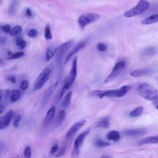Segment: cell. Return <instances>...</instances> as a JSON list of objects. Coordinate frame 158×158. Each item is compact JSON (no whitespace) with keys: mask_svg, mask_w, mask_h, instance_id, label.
Listing matches in <instances>:
<instances>
[{"mask_svg":"<svg viewBox=\"0 0 158 158\" xmlns=\"http://www.w3.org/2000/svg\"><path fill=\"white\" fill-rule=\"evenodd\" d=\"M131 87L128 85H124L119 89L115 90H96L91 93V95L92 96L97 97L99 98H103L104 97L111 98V97H117L120 98L123 97L131 90Z\"/></svg>","mask_w":158,"mask_h":158,"instance_id":"cell-1","label":"cell"},{"mask_svg":"<svg viewBox=\"0 0 158 158\" xmlns=\"http://www.w3.org/2000/svg\"><path fill=\"white\" fill-rule=\"evenodd\" d=\"M138 91L139 95L148 101L154 100L158 95L157 89L147 83H143L139 85Z\"/></svg>","mask_w":158,"mask_h":158,"instance_id":"cell-2","label":"cell"},{"mask_svg":"<svg viewBox=\"0 0 158 158\" xmlns=\"http://www.w3.org/2000/svg\"><path fill=\"white\" fill-rule=\"evenodd\" d=\"M149 7L150 3L147 0H140L135 7L124 13V16L127 18L136 16L146 11Z\"/></svg>","mask_w":158,"mask_h":158,"instance_id":"cell-3","label":"cell"},{"mask_svg":"<svg viewBox=\"0 0 158 158\" xmlns=\"http://www.w3.org/2000/svg\"><path fill=\"white\" fill-rule=\"evenodd\" d=\"M52 70L53 67L51 66H49L43 69V70L39 74V76L37 77L34 83V90H40L44 86L46 82L50 79Z\"/></svg>","mask_w":158,"mask_h":158,"instance_id":"cell-4","label":"cell"},{"mask_svg":"<svg viewBox=\"0 0 158 158\" xmlns=\"http://www.w3.org/2000/svg\"><path fill=\"white\" fill-rule=\"evenodd\" d=\"M100 18V15L97 13H87L81 15L78 19V24L82 29L90 24L97 21Z\"/></svg>","mask_w":158,"mask_h":158,"instance_id":"cell-5","label":"cell"},{"mask_svg":"<svg viewBox=\"0 0 158 158\" xmlns=\"http://www.w3.org/2000/svg\"><path fill=\"white\" fill-rule=\"evenodd\" d=\"M125 65L126 64L125 61H119L117 62L114 66L112 71L111 72V73L109 74V76L105 79V82L108 83L116 78L119 75L120 72L125 68Z\"/></svg>","mask_w":158,"mask_h":158,"instance_id":"cell-6","label":"cell"},{"mask_svg":"<svg viewBox=\"0 0 158 158\" xmlns=\"http://www.w3.org/2000/svg\"><path fill=\"white\" fill-rule=\"evenodd\" d=\"M90 129L88 128L84 132H83L81 134H80L77 138L76 139L75 142H74L73 145V153L77 154L79 153L80 148L83 145L84 141L85 140L86 137L88 136V135L90 134Z\"/></svg>","mask_w":158,"mask_h":158,"instance_id":"cell-7","label":"cell"},{"mask_svg":"<svg viewBox=\"0 0 158 158\" xmlns=\"http://www.w3.org/2000/svg\"><path fill=\"white\" fill-rule=\"evenodd\" d=\"M74 44V40H70L67 42H65L60 45L57 49V59L58 61H61L63 58L64 54L72 47Z\"/></svg>","mask_w":158,"mask_h":158,"instance_id":"cell-8","label":"cell"},{"mask_svg":"<svg viewBox=\"0 0 158 158\" xmlns=\"http://www.w3.org/2000/svg\"><path fill=\"white\" fill-rule=\"evenodd\" d=\"M58 85V82L56 81L54 83H52V84L45 91L43 98H42V106L44 107L46 104L48 103V102L49 101L50 99L51 98L52 95L53 94V93L56 88H57Z\"/></svg>","mask_w":158,"mask_h":158,"instance_id":"cell-9","label":"cell"},{"mask_svg":"<svg viewBox=\"0 0 158 158\" xmlns=\"http://www.w3.org/2000/svg\"><path fill=\"white\" fill-rule=\"evenodd\" d=\"M85 123L86 120H82L72 125L67 132L66 136H65V138H66V140H69L70 138H71L74 135L77 134L80 131V128L85 124Z\"/></svg>","mask_w":158,"mask_h":158,"instance_id":"cell-10","label":"cell"},{"mask_svg":"<svg viewBox=\"0 0 158 158\" xmlns=\"http://www.w3.org/2000/svg\"><path fill=\"white\" fill-rule=\"evenodd\" d=\"M87 40H82L74 46V47L70 50V51L67 54L66 57L64 60V64H66L67 62H68L73 56L77 54L80 50H82L83 48H84L85 45H87Z\"/></svg>","mask_w":158,"mask_h":158,"instance_id":"cell-11","label":"cell"},{"mask_svg":"<svg viewBox=\"0 0 158 158\" xmlns=\"http://www.w3.org/2000/svg\"><path fill=\"white\" fill-rule=\"evenodd\" d=\"M77 75V57H75L72 61V68L68 80V82L69 83L70 87L73 85V82H75Z\"/></svg>","mask_w":158,"mask_h":158,"instance_id":"cell-12","label":"cell"},{"mask_svg":"<svg viewBox=\"0 0 158 158\" xmlns=\"http://www.w3.org/2000/svg\"><path fill=\"white\" fill-rule=\"evenodd\" d=\"M13 116H14L13 111L10 110L3 117L0 118V130L6 128L9 125Z\"/></svg>","mask_w":158,"mask_h":158,"instance_id":"cell-13","label":"cell"},{"mask_svg":"<svg viewBox=\"0 0 158 158\" xmlns=\"http://www.w3.org/2000/svg\"><path fill=\"white\" fill-rule=\"evenodd\" d=\"M154 70L152 68H143L141 69H136L131 73V76L133 77H140L145 76H149L153 73Z\"/></svg>","mask_w":158,"mask_h":158,"instance_id":"cell-14","label":"cell"},{"mask_svg":"<svg viewBox=\"0 0 158 158\" xmlns=\"http://www.w3.org/2000/svg\"><path fill=\"white\" fill-rule=\"evenodd\" d=\"M146 130L145 128H134L128 129L124 131V135L127 136H135L143 135L146 133Z\"/></svg>","mask_w":158,"mask_h":158,"instance_id":"cell-15","label":"cell"},{"mask_svg":"<svg viewBox=\"0 0 158 158\" xmlns=\"http://www.w3.org/2000/svg\"><path fill=\"white\" fill-rule=\"evenodd\" d=\"M56 114V108L54 106H51L46 113V117L43 120V125L44 127H47L54 118Z\"/></svg>","mask_w":158,"mask_h":158,"instance_id":"cell-16","label":"cell"},{"mask_svg":"<svg viewBox=\"0 0 158 158\" xmlns=\"http://www.w3.org/2000/svg\"><path fill=\"white\" fill-rule=\"evenodd\" d=\"M58 48L54 45L50 46L46 50V53H45V60L46 61H50L53 57L54 56V54L57 52Z\"/></svg>","mask_w":158,"mask_h":158,"instance_id":"cell-17","label":"cell"},{"mask_svg":"<svg viewBox=\"0 0 158 158\" xmlns=\"http://www.w3.org/2000/svg\"><path fill=\"white\" fill-rule=\"evenodd\" d=\"M66 111L64 109H61L59 111L58 116L56 117V121H55V127L56 128H58L59 127H60L62 123L64 122L65 118H66Z\"/></svg>","mask_w":158,"mask_h":158,"instance_id":"cell-18","label":"cell"},{"mask_svg":"<svg viewBox=\"0 0 158 158\" xmlns=\"http://www.w3.org/2000/svg\"><path fill=\"white\" fill-rule=\"evenodd\" d=\"M158 143V136H148L142 139L138 142L139 145H144L146 144H156Z\"/></svg>","mask_w":158,"mask_h":158,"instance_id":"cell-19","label":"cell"},{"mask_svg":"<svg viewBox=\"0 0 158 158\" xmlns=\"http://www.w3.org/2000/svg\"><path fill=\"white\" fill-rule=\"evenodd\" d=\"M111 124V119L109 117L106 116L101 118L97 123L96 128H108L110 127Z\"/></svg>","mask_w":158,"mask_h":158,"instance_id":"cell-20","label":"cell"},{"mask_svg":"<svg viewBox=\"0 0 158 158\" xmlns=\"http://www.w3.org/2000/svg\"><path fill=\"white\" fill-rule=\"evenodd\" d=\"M70 88V85L69 84V83L67 81V82L65 83L64 85L63 86V87L61 90H59L58 91V93L56 95V99H55L56 102H57V103H58V102H59L62 98V97L64 96V94L66 93V92L67 91V90L68 89H69Z\"/></svg>","mask_w":158,"mask_h":158,"instance_id":"cell-21","label":"cell"},{"mask_svg":"<svg viewBox=\"0 0 158 158\" xmlns=\"http://www.w3.org/2000/svg\"><path fill=\"white\" fill-rule=\"evenodd\" d=\"M72 95V91H69L67 93L66 95L64 96L62 103H61V106L62 108L66 109L69 106L70 104V101H71Z\"/></svg>","mask_w":158,"mask_h":158,"instance_id":"cell-22","label":"cell"},{"mask_svg":"<svg viewBox=\"0 0 158 158\" xmlns=\"http://www.w3.org/2000/svg\"><path fill=\"white\" fill-rule=\"evenodd\" d=\"M107 140L113 142H117L120 140V136L118 132L116 131H111L109 132L106 135Z\"/></svg>","mask_w":158,"mask_h":158,"instance_id":"cell-23","label":"cell"},{"mask_svg":"<svg viewBox=\"0 0 158 158\" xmlns=\"http://www.w3.org/2000/svg\"><path fill=\"white\" fill-rule=\"evenodd\" d=\"M158 22V14L151 15L149 17L145 18L142 21V24L143 25H150L152 24H154Z\"/></svg>","mask_w":158,"mask_h":158,"instance_id":"cell-24","label":"cell"},{"mask_svg":"<svg viewBox=\"0 0 158 158\" xmlns=\"http://www.w3.org/2000/svg\"><path fill=\"white\" fill-rule=\"evenodd\" d=\"M157 50L156 48L154 46H149V47L145 48L142 51V54L144 56H153L157 53Z\"/></svg>","mask_w":158,"mask_h":158,"instance_id":"cell-25","label":"cell"},{"mask_svg":"<svg viewBox=\"0 0 158 158\" xmlns=\"http://www.w3.org/2000/svg\"><path fill=\"white\" fill-rule=\"evenodd\" d=\"M143 109L144 108L143 106H138L133 111H132L130 113L129 116L131 117H137L140 116L143 112Z\"/></svg>","mask_w":158,"mask_h":158,"instance_id":"cell-26","label":"cell"},{"mask_svg":"<svg viewBox=\"0 0 158 158\" xmlns=\"http://www.w3.org/2000/svg\"><path fill=\"white\" fill-rule=\"evenodd\" d=\"M10 100L12 103L17 101L21 97V92L19 90H13L10 93Z\"/></svg>","mask_w":158,"mask_h":158,"instance_id":"cell-27","label":"cell"},{"mask_svg":"<svg viewBox=\"0 0 158 158\" xmlns=\"http://www.w3.org/2000/svg\"><path fill=\"white\" fill-rule=\"evenodd\" d=\"M94 145L95 147L98 148H105V147L109 146L110 144L106 142L101 140L100 138H98L95 139V140L94 142Z\"/></svg>","mask_w":158,"mask_h":158,"instance_id":"cell-28","label":"cell"},{"mask_svg":"<svg viewBox=\"0 0 158 158\" xmlns=\"http://www.w3.org/2000/svg\"><path fill=\"white\" fill-rule=\"evenodd\" d=\"M18 3V0H13L11 2L8 11L9 15H14L16 13Z\"/></svg>","mask_w":158,"mask_h":158,"instance_id":"cell-29","label":"cell"},{"mask_svg":"<svg viewBox=\"0 0 158 158\" xmlns=\"http://www.w3.org/2000/svg\"><path fill=\"white\" fill-rule=\"evenodd\" d=\"M15 43L17 47L21 50L24 49L27 46V42L22 38V37H18V38H17L16 39Z\"/></svg>","mask_w":158,"mask_h":158,"instance_id":"cell-30","label":"cell"},{"mask_svg":"<svg viewBox=\"0 0 158 158\" xmlns=\"http://www.w3.org/2000/svg\"><path fill=\"white\" fill-rule=\"evenodd\" d=\"M45 39L46 40H51L53 39V36L51 33V27L50 25H47L46 26L45 29Z\"/></svg>","mask_w":158,"mask_h":158,"instance_id":"cell-31","label":"cell"},{"mask_svg":"<svg viewBox=\"0 0 158 158\" xmlns=\"http://www.w3.org/2000/svg\"><path fill=\"white\" fill-rule=\"evenodd\" d=\"M22 31V29L21 26L17 25V26H15L13 29H11L9 33H10V35L11 36H16L18 34L21 33Z\"/></svg>","mask_w":158,"mask_h":158,"instance_id":"cell-32","label":"cell"},{"mask_svg":"<svg viewBox=\"0 0 158 158\" xmlns=\"http://www.w3.org/2000/svg\"><path fill=\"white\" fill-rule=\"evenodd\" d=\"M24 56H25V53L22 51L17 52V53L13 54L11 56L8 58V59H17L24 57Z\"/></svg>","mask_w":158,"mask_h":158,"instance_id":"cell-33","label":"cell"},{"mask_svg":"<svg viewBox=\"0 0 158 158\" xmlns=\"http://www.w3.org/2000/svg\"><path fill=\"white\" fill-rule=\"evenodd\" d=\"M22 121V117L21 115H17L13 121V126L15 128H17L19 126L21 122Z\"/></svg>","mask_w":158,"mask_h":158,"instance_id":"cell-34","label":"cell"},{"mask_svg":"<svg viewBox=\"0 0 158 158\" xmlns=\"http://www.w3.org/2000/svg\"><path fill=\"white\" fill-rule=\"evenodd\" d=\"M97 49L101 52H105L106 51H107L108 50V46H106V45H105V43H99L96 46Z\"/></svg>","mask_w":158,"mask_h":158,"instance_id":"cell-35","label":"cell"},{"mask_svg":"<svg viewBox=\"0 0 158 158\" xmlns=\"http://www.w3.org/2000/svg\"><path fill=\"white\" fill-rule=\"evenodd\" d=\"M24 156L27 158H30L32 156V150L29 146H27L24 150Z\"/></svg>","mask_w":158,"mask_h":158,"instance_id":"cell-36","label":"cell"},{"mask_svg":"<svg viewBox=\"0 0 158 158\" xmlns=\"http://www.w3.org/2000/svg\"><path fill=\"white\" fill-rule=\"evenodd\" d=\"M38 31L34 29H30L29 32H28V35L31 37V38H35V37L38 36Z\"/></svg>","mask_w":158,"mask_h":158,"instance_id":"cell-37","label":"cell"},{"mask_svg":"<svg viewBox=\"0 0 158 158\" xmlns=\"http://www.w3.org/2000/svg\"><path fill=\"white\" fill-rule=\"evenodd\" d=\"M28 87H29V82H28L27 80H23L21 83V87H20V88L22 90H26L28 88Z\"/></svg>","mask_w":158,"mask_h":158,"instance_id":"cell-38","label":"cell"},{"mask_svg":"<svg viewBox=\"0 0 158 158\" xmlns=\"http://www.w3.org/2000/svg\"><path fill=\"white\" fill-rule=\"evenodd\" d=\"M1 30L6 32V33H9L11 31V27L10 25H3L1 27Z\"/></svg>","mask_w":158,"mask_h":158,"instance_id":"cell-39","label":"cell"},{"mask_svg":"<svg viewBox=\"0 0 158 158\" xmlns=\"http://www.w3.org/2000/svg\"><path fill=\"white\" fill-rule=\"evenodd\" d=\"M58 150V144H55V145H54L51 147V150H50V154H53L56 153L57 152Z\"/></svg>","mask_w":158,"mask_h":158,"instance_id":"cell-40","label":"cell"},{"mask_svg":"<svg viewBox=\"0 0 158 158\" xmlns=\"http://www.w3.org/2000/svg\"><path fill=\"white\" fill-rule=\"evenodd\" d=\"M6 80L9 81V82H11L12 83H16V79L14 76H9L7 77Z\"/></svg>","mask_w":158,"mask_h":158,"instance_id":"cell-41","label":"cell"},{"mask_svg":"<svg viewBox=\"0 0 158 158\" xmlns=\"http://www.w3.org/2000/svg\"><path fill=\"white\" fill-rule=\"evenodd\" d=\"M65 151H66V147H65V146L64 147H62L61 148V150L57 153V154H56V157H60V156H62L64 154Z\"/></svg>","mask_w":158,"mask_h":158,"instance_id":"cell-42","label":"cell"},{"mask_svg":"<svg viewBox=\"0 0 158 158\" xmlns=\"http://www.w3.org/2000/svg\"><path fill=\"white\" fill-rule=\"evenodd\" d=\"M25 15L28 17H32V10H31V9L30 8H27L26 9Z\"/></svg>","mask_w":158,"mask_h":158,"instance_id":"cell-43","label":"cell"},{"mask_svg":"<svg viewBox=\"0 0 158 158\" xmlns=\"http://www.w3.org/2000/svg\"><path fill=\"white\" fill-rule=\"evenodd\" d=\"M6 39L4 38V36H1V38H0V44L3 45L6 43Z\"/></svg>","mask_w":158,"mask_h":158,"instance_id":"cell-44","label":"cell"},{"mask_svg":"<svg viewBox=\"0 0 158 158\" xmlns=\"http://www.w3.org/2000/svg\"><path fill=\"white\" fill-rule=\"evenodd\" d=\"M4 110V107L3 105H0V114H1Z\"/></svg>","mask_w":158,"mask_h":158,"instance_id":"cell-45","label":"cell"},{"mask_svg":"<svg viewBox=\"0 0 158 158\" xmlns=\"http://www.w3.org/2000/svg\"><path fill=\"white\" fill-rule=\"evenodd\" d=\"M2 98H3V91L1 90H0V101H1Z\"/></svg>","mask_w":158,"mask_h":158,"instance_id":"cell-46","label":"cell"},{"mask_svg":"<svg viewBox=\"0 0 158 158\" xmlns=\"http://www.w3.org/2000/svg\"><path fill=\"white\" fill-rule=\"evenodd\" d=\"M0 64H4V61L1 58H0Z\"/></svg>","mask_w":158,"mask_h":158,"instance_id":"cell-47","label":"cell"},{"mask_svg":"<svg viewBox=\"0 0 158 158\" xmlns=\"http://www.w3.org/2000/svg\"><path fill=\"white\" fill-rule=\"evenodd\" d=\"M155 107H156V108L158 110V105H156V106H155Z\"/></svg>","mask_w":158,"mask_h":158,"instance_id":"cell-48","label":"cell"},{"mask_svg":"<svg viewBox=\"0 0 158 158\" xmlns=\"http://www.w3.org/2000/svg\"><path fill=\"white\" fill-rule=\"evenodd\" d=\"M102 157H110V156H103Z\"/></svg>","mask_w":158,"mask_h":158,"instance_id":"cell-49","label":"cell"},{"mask_svg":"<svg viewBox=\"0 0 158 158\" xmlns=\"http://www.w3.org/2000/svg\"><path fill=\"white\" fill-rule=\"evenodd\" d=\"M1 0H0V3H1Z\"/></svg>","mask_w":158,"mask_h":158,"instance_id":"cell-50","label":"cell"}]
</instances>
